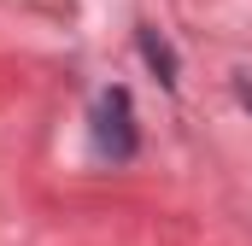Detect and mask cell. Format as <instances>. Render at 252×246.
Returning a JSON list of instances; mask_svg holds the SVG:
<instances>
[{"instance_id":"6da1fadb","label":"cell","mask_w":252,"mask_h":246,"mask_svg":"<svg viewBox=\"0 0 252 246\" xmlns=\"http://www.w3.org/2000/svg\"><path fill=\"white\" fill-rule=\"evenodd\" d=\"M94 147H100L112 164H129V158L141 153V135H135V100H129V88H118V82L94 100Z\"/></svg>"},{"instance_id":"7a4b0ae2","label":"cell","mask_w":252,"mask_h":246,"mask_svg":"<svg viewBox=\"0 0 252 246\" xmlns=\"http://www.w3.org/2000/svg\"><path fill=\"white\" fill-rule=\"evenodd\" d=\"M141 59L158 70V82H164V88H176V53H170V41H164L158 30H141Z\"/></svg>"},{"instance_id":"3957f363","label":"cell","mask_w":252,"mask_h":246,"mask_svg":"<svg viewBox=\"0 0 252 246\" xmlns=\"http://www.w3.org/2000/svg\"><path fill=\"white\" fill-rule=\"evenodd\" d=\"M235 88H241V100L252 106V82H247V76H235Z\"/></svg>"}]
</instances>
